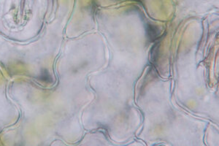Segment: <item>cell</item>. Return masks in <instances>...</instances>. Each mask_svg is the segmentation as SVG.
Wrapping results in <instances>:
<instances>
[{
	"instance_id": "6da1fadb",
	"label": "cell",
	"mask_w": 219,
	"mask_h": 146,
	"mask_svg": "<svg viewBox=\"0 0 219 146\" xmlns=\"http://www.w3.org/2000/svg\"><path fill=\"white\" fill-rule=\"evenodd\" d=\"M147 32H148V37L149 38L151 39V40H153L154 39H156L157 37V34H158V31L156 27H154L153 26L151 25H148V28H147Z\"/></svg>"
},
{
	"instance_id": "7a4b0ae2",
	"label": "cell",
	"mask_w": 219,
	"mask_h": 146,
	"mask_svg": "<svg viewBox=\"0 0 219 146\" xmlns=\"http://www.w3.org/2000/svg\"><path fill=\"white\" fill-rule=\"evenodd\" d=\"M40 80H42L44 82H48V83H51L52 80H53L50 75H49V73L46 70H44L42 73L41 75H40Z\"/></svg>"
}]
</instances>
